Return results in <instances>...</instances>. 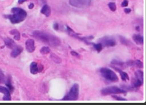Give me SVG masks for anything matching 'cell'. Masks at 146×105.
Here are the masks:
<instances>
[{
    "label": "cell",
    "instance_id": "obj_3",
    "mask_svg": "<svg viewBox=\"0 0 146 105\" xmlns=\"http://www.w3.org/2000/svg\"><path fill=\"white\" fill-rule=\"evenodd\" d=\"M100 72L102 77L109 82L116 83L119 80L118 77L114 71L107 67H102Z\"/></svg>",
    "mask_w": 146,
    "mask_h": 105
},
{
    "label": "cell",
    "instance_id": "obj_18",
    "mask_svg": "<svg viewBox=\"0 0 146 105\" xmlns=\"http://www.w3.org/2000/svg\"><path fill=\"white\" fill-rule=\"evenodd\" d=\"M135 77L138 79L143 82V72L141 71H137L135 73Z\"/></svg>",
    "mask_w": 146,
    "mask_h": 105
},
{
    "label": "cell",
    "instance_id": "obj_20",
    "mask_svg": "<svg viewBox=\"0 0 146 105\" xmlns=\"http://www.w3.org/2000/svg\"><path fill=\"white\" fill-rule=\"evenodd\" d=\"M51 57L53 61L56 62V63H58V64H60L62 61L61 59L59 56H58V55L54 54H52L51 55Z\"/></svg>",
    "mask_w": 146,
    "mask_h": 105
},
{
    "label": "cell",
    "instance_id": "obj_10",
    "mask_svg": "<svg viewBox=\"0 0 146 105\" xmlns=\"http://www.w3.org/2000/svg\"><path fill=\"white\" fill-rule=\"evenodd\" d=\"M0 92L5 94L3 97V100L5 101L11 100V93L8 89L3 86H0Z\"/></svg>",
    "mask_w": 146,
    "mask_h": 105
},
{
    "label": "cell",
    "instance_id": "obj_2",
    "mask_svg": "<svg viewBox=\"0 0 146 105\" xmlns=\"http://www.w3.org/2000/svg\"><path fill=\"white\" fill-rule=\"evenodd\" d=\"M13 14L7 16L12 24H19L25 20L27 17V14L25 10L19 7L12 9Z\"/></svg>",
    "mask_w": 146,
    "mask_h": 105
},
{
    "label": "cell",
    "instance_id": "obj_32",
    "mask_svg": "<svg viewBox=\"0 0 146 105\" xmlns=\"http://www.w3.org/2000/svg\"><path fill=\"white\" fill-rule=\"evenodd\" d=\"M34 6H35V5H34V3H31V4L29 5V9H33V8H34Z\"/></svg>",
    "mask_w": 146,
    "mask_h": 105
},
{
    "label": "cell",
    "instance_id": "obj_27",
    "mask_svg": "<svg viewBox=\"0 0 146 105\" xmlns=\"http://www.w3.org/2000/svg\"><path fill=\"white\" fill-rule=\"evenodd\" d=\"M4 78H5V76L3 72L0 70V83H1L4 81Z\"/></svg>",
    "mask_w": 146,
    "mask_h": 105
},
{
    "label": "cell",
    "instance_id": "obj_26",
    "mask_svg": "<svg viewBox=\"0 0 146 105\" xmlns=\"http://www.w3.org/2000/svg\"><path fill=\"white\" fill-rule=\"evenodd\" d=\"M113 98H114V99L117 101H127V99L125 98H123V97H121L120 96H118L113 95L112 96Z\"/></svg>",
    "mask_w": 146,
    "mask_h": 105
},
{
    "label": "cell",
    "instance_id": "obj_21",
    "mask_svg": "<svg viewBox=\"0 0 146 105\" xmlns=\"http://www.w3.org/2000/svg\"><path fill=\"white\" fill-rule=\"evenodd\" d=\"M119 41L123 45L128 46L129 44V42L128 41V39H126V38L123 36H119Z\"/></svg>",
    "mask_w": 146,
    "mask_h": 105
},
{
    "label": "cell",
    "instance_id": "obj_22",
    "mask_svg": "<svg viewBox=\"0 0 146 105\" xmlns=\"http://www.w3.org/2000/svg\"><path fill=\"white\" fill-rule=\"evenodd\" d=\"M92 44H93V46L98 53H100L102 50L103 46L100 43L97 44L93 43Z\"/></svg>",
    "mask_w": 146,
    "mask_h": 105
},
{
    "label": "cell",
    "instance_id": "obj_17",
    "mask_svg": "<svg viewBox=\"0 0 146 105\" xmlns=\"http://www.w3.org/2000/svg\"><path fill=\"white\" fill-rule=\"evenodd\" d=\"M131 66H136L139 68H142L143 67V63L140 60L132 61Z\"/></svg>",
    "mask_w": 146,
    "mask_h": 105
},
{
    "label": "cell",
    "instance_id": "obj_15",
    "mask_svg": "<svg viewBox=\"0 0 146 105\" xmlns=\"http://www.w3.org/2000/svg\"><path fill=\"white\" fill-rule=\"evenodd\" d=\"M41 13L46 17H49L51 14V10L50 7L47 4H45L42 8Z\"/></svg>",
    "mask_w": 146,
    "mask_h": 105
},
{
    "label": "cell",
    "instance_id": "obj_1",
    "mask_svg": "<svg viewBox=\"0 0 146 105\" xmlns=\"http://www.w3.org/2000/svg\"><path fill=\"white\" fill-rule=\"evenodd\" d=\"M33 35L36 39L52 47H58L61 44V41L58 37L44 32L35 31Z\"/></svg>",
    "mask_w": 146,
    "mask_h": 105
},
{
    "label": "cell",
    "instance_id": "obj_30",
    "mask_svg": "<svg viewBox=\"0 0 146 105\" xmlns=\"http://www.w3.org/2000/svg\"><path fill=\"white\" fill-rule=\"evenodd\" d=\"M53 28L56 30H58L59 29V25L58 23H54L53 25Z\"/></svg>",
    "mask_w": 146,
    "mask_h": 105
},
{
    "label": "cell",
    "instance_id": "obj_34",
    "mask_svg": "<svg viewBox=\"0 0 146 105\" xmlns=\"http://www.w3.org/2000/svg\"><path fill=\"white\" fill-rule=\"evenodd\" d=\"M136 29L138 31L140 30V28L139 26H137L136 27Z\"/></svg>",
    "mask_w": 146,
    "mask_h": 105
},
{
    "label": "cell",
    "instance_id": "obj_5",
    "mask_svg": "<svg viewBox=\"0 0 146 105\" xmlns=\"http://www.w3.org/2000/svg\"><path fill=\"white\" fill-rule=\"evenodd\" d=\"M127 91L122 88H119L117 86H111L103 88L101 90V93L102 95L107 96L111 94H125Z\"/></svg>",
    "mask_w": 146,
    "mask_h": 105
},
{
    "label": "cell",
    "instance_id": "obj_8",
    "mask_svg": "<svg viewBox=\"0 0 146 105\" xmlns=\"http://www.w3.org/2000/svg\"><path fill=\"white\" fill-rule=\"evenodd\" d=\"M26 49L28 52L29 53H32L35 50V41L33 39H28L25 43Z\"/></svg>",
    "mask_w": 146,
    "mask_h": 105
},
{
    "label": "cell",
    "instance_id": "obj_14",
    "mask_svg": "<svg viewBox=\"0 0 146 105\" xmlns=\"http://www.w3.org/2000/svg\"><path fill=\"white\" fill-rule=\"evenodd\" d=\"M5 44L9 48H14L17 45L13 39L10 38H6L4 40Z\"/></svg>",
    "mask_w": 146,
    "mask_h": 105
},
{
    "label": "cell",
    "instance_id": "obj_13",
    "mask_svg": "<svg viewBox=\"0 0 146 105\" xmlns=\"http://www.w3.org/2000/svg\"><path fill=\"white\" fill-rule=\"evenodd\" d=\"M134 42L138 45H143V37L140 34H134L133 36Z\"/></svg>",
    "mask_w": 146,
    "mask_h": 105
},
{
    "label": "cell",
    "instance_id": "obj_24",
    "mask_svg": "<svg viewBox=\"0 0 146 105\" xmlns=\"http://www.w3.org/2000/svg\"><path fill=\"white\" fill-rule=\"evenodd\" d=\"M108 7L111 11L114 12L117 9V6L116 4L113 2H110L108 4Z\"/></svg>",
    "mask_w": 146,
    "mask_h": 105
},
{
    "label": "cell",
    "instance_id": "obj_33",
    "mask_svg": "<svg viewBox=\"0 0 146 105\" xmlns=\"http://www.w3.org/2000/svg\"><path fill=\"white\" fill-rule=\"evenodd\" d=\"M27 1L28 0H19L18 3L19 4H22V3Z\"/></svg>",
    "mask_w": 146,
    "mask_h": 105
},
{
    "label": "cell",
    "instance_id": "obj_4",
    "mask_svg": "<svg viewBox=\"0 0 146 105\" xmlns=\"http://www.w3.org/2000/svg\"><path fill=\"white\" fill-rule=\"evenodd\" d=\"M79 86L77 83H75L72 86L69 93L66 95L62 100L76 101L79 96Z\"/></svg>",
    "mask_w": 146,
    "mask_h": 105
},
{
    "label": "cell",
    "instance_id": "obj_23",
    "mask_svg": "<svg viewBox=\"0 0 146 105\" xmlns=\"http://www.w3.org/2000/svg\"><path fill=\"white\" fill-rule=\"evenodd\" d=\"M40 52L42 54H47L50 53V49L48 47H43L41 49Z\"/></svg>",
    "mask_w": 146,
    "mask_h": 105
},
{
    "label": "cell",
    "instance_id": "obj_25",
    "mask_svg": "<svg viewBox=\"0 0 146 105\" xmlns=\"http://www.w3.org/2000/svg\"><path fill=\"white\" fill-rule=\"evenodd\" d=\"M7 86L8 87L9 89L11 91H13L14 89L13 86L12 85L11 83V79L10 78H8L7 79V81L6 84Z\"/></svg>",
    "mask_w": 146,
    "mask_h": 105
},
{
    "label": "cell",
    "instance_id": "obj_12",
    "mask_svg": "<svg viewBox=\"0 0 146 105\" xmlns=\"http://www.w3.org/2000/svg\"><path fill=\"white\" fill-rule=\"evenodd\" d=\"M23 51V48L21 46H16L11 53V55L13 58H16L20 55Z\"/></svg>",
    "mask_w": 146,
    "mask_h": 105
},
{
    "label": "cell",
    "instance_id": "obj_19",
    "mask_svg": "<svg viewBox=\"0 0 146 105\" xmlns=\"http://www.w3.org/2000/svg\"><path fill=\"white\" fill-rule=\"evenodd\" d=\"M111 64L114 65L119 66H123L125 63L117 59H113L111 61Z\"/></svg>",
    "mask_w": 146,
    "mask_h": 105
},
{
    "label": "cell",
    "instance_id": "obj_29",
    "mask_svg": "<svg viewBox=\"0 0 146 105\" xmlns=\"http://www.w3.org/2000/svg\"><path fill=\"white\" fill-rule=\"evenodd\" d=\"M70 53L73 56H76V57H80V55L79 54V53H78L76 51H74V50H72V51H71Z\"/></svg>",
    "mask_w": 146,
    "mask_h": 105
},
{
    "label": "cell",
    "instance_id": "obj_28",
    "mask_svg": "<svg viewBox=\"0 0 146 105\" xmlns=\"http://www.w3.org/2000/svg\"><path fill=\"white\" fill-rule=\"evenodd\" d=\"M128 4H129L128 0H124L121 3V6L123 7H125L128 6Z\"/></svg>",
    "mask_w": 146,
    "mask_h": 105
},
{
    "label": "cell",
    "instance_id": "obj_6",
    "mask_svg": "<svg viewBox=\"0 0 146 105\" xmlns=\"http://www.w3.org/2000/svg\"><path fill=\"white\" fill-rule=\"evenodd\" d=\"M92 0H70V5L77 8H85L89 7L91 3Z\"/></svg>",
    "mask_w": 146,
    "mask_h": 105
},
{
    "label": "cell",
    "instance_id": "obj_9",
    "mask_svg": "<svg viewBox=\"0 0 146 105\" xmlns=\"http://www.w3.org/2000/svg\"><path fill=\"white\" fill-rule=\"evenodd\" d=\"M42 66H39L38 64L36 62H32L30 65V71L32 74H36L39 71H41L43 68Z\"/></svg>",
    "mask_w": 146,
    "mask_h": 105
},
{
    "label": "cell",
    "instance_id": "obj_31",
    "mask_svg": "<svg viewBox=\"0 0 146 105\" xmlns=\"http://www.w3.org/2000/svg\"><path fill=\"white\" fill-rule=\"evenodd\" d=\"M125 13L126 14H129L131 12V10L130 8H125L124 9Z\"/></svg>",
    "mask_w": 146,
    "mask_h": 105
},
{
    "label": "cell",
    "instance_id": "obj_16",
    "mask_svg": "<svg viewBox=\"0 0 146 105\" xmlns=\"http://www.w3.org/2000/svg\"><path fill=\"white\" fill-rule=\"evenodd\" d=\"M10 34L14 36L15 40H19L20 39V34L17 30H12L10 31Z\"/></svg>",
    "mask_w": 146,
    "mask_h": 105
},
{
    "label": "cell",
    "instance_id": "obj_7",
    "mask_svg": "<svg viewBox=\"0 0 146 105\" xmlns=\"http://www.w3.org/2000/svg\"><path fill=\"white\" fill-rule=\"evenodd\" d=\"M100 43L102 46L106 47H114L117 44L116 40L111 36L103 37L100 40Z\"/></svg>",
    "mask_w": 146,
    "mask_h": 105
},
{
    "label": "cell",
    "instance_id": "obj_11",
    "mask_svg": "<svg viewBox=\"0 0 146 105\" xmlns=\"http://www.w3.org/2000/svg\"><path fill=\"white\" fill-rule=\"evenodd\" d=\"M113 68H114L116 71L119 72V74H120V77H121V79L124 81H128L129 79V76L128 75V73L125 72L123 71L118 68V67H116L112 66Z\"/></svg>",
    "mask_w": 146,
    "mask_h": 105
}]
</instances>
